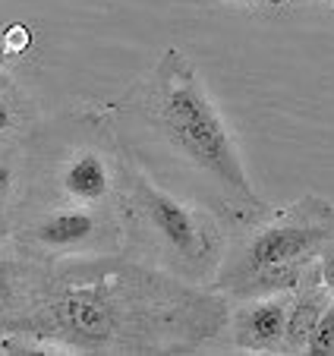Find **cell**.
I'll return each mask as SVG.
<instances>
[{
	"label": "cell",
	"instance_id": "obj_1",
	"mask_svg": "<svg viewBox=\"0 0 334 356\" xmlns=\"http://www.w3.org/2000/svg\"><path fill=\"white\" fill-rule=\"evenodd\" d=\"M228 322L230 306L214 287H199L161 265L76 256L51 262L38 309L13 337H26V350L189 353Z\"/></svg>",
	"mask_w": 334,
	"mask_h": 356
},
{
	"label": "cell",
	"instance_id": "obj_2",
	"mask_svg": "<svg viewBox=\"0 0 334 356\" xmlns=\"http://www.w3.org/2000/svg\"><path fill=\"white\" fill-rule=\"evenodd\" d=\"M142 114L183 161L218 189L234 221L249 224L268 211L249 183L234 136L228 133L183 51L170 47L154 63L142 88Z\"/></svg>",
	"mask_w": 334,
	"mask_h": 356
},
{
	"label": "cell",
	"instance_id": "obj_3",
	"mask_svg": "<svg viewBox=\"0 0 334 356\" xmlns=\"http://www.w3.org/2000/svg\"><path fill=\"white\" fill-rule=\"evenodd\" d=\"M334 240V205L319 195H303L287 211L262 224L237 252L224 256L214 290L234 300L294 290L319 265Z\"/></svg>",
	"mask_w": 334,
	"mask_h": 356
},
{
	"label": "cell",
	"instance_id": "obj_4",
	"mask_svg": "<svg viewBox=\"0 0 334 356\" xmlns=\"http://www.w3.org/2000/svg\"><path fill=\"white\" fill-rule=\"evenodd\" d=\"M123 215L133 240L152 252L161 268L186 281L218 275L224 262V240L208 211L177 199L148 174L123 168Z\"/></svg>",
	"mask_w": 334,
	"mask_h": 356
},
{
	"label": "cell",
	"instance_id": "obj_5",
	"mask_svg": "<svg viewBox=\"0 0 334 356\" xmlns=\"http://www.w3.org/2000/svg\"><path fill=\"white\" fill-rule=\"evenodd\" d=\"M117 236H120V227L104 209L63 205L19 227L13 240L45 262H61V259H76L82 252H101L111 243H117Z\"/></svg>",
	"mask_w": 334,
	"mask_h": 356
},
{
	"label": "cell",
	"instance_id": "obj_6",
	"mask_svg": "<svg viewBox=\"0 0 334 356\" xmlns=\"http://www.w3.org/2000/svg\"><path fill=\"white\" fill-rule=\"evenodd\" d=\"M51 262L32 256L19 243L0 240V334H19L22 322L38 309Z\"/></svg>",
	"mask_w": 334,
	"mask_h": 356
},
{
	"label": "cell",
	"instance_id": "obj_7",
	"mask_svg": "<svg viewBox=\"0 0 334 356\" xmlns=\"http://www.w3.org/2000/svg\"><path fill=\"white\" fill-rule=\"evenodd\" d=\"M57 189L67 199V205H88L104 209L117 195V170L111 158L95 145L73 148L57 168Z\"/></svg>",
	"mask_w": 334,
	"mask_h": 356
},
{
	"label": "cell",
	"instance_id": "obj_8",
	"mask_svg": "<svg viewBox=\"0 0 334 356\" xmlns=\"http://www.w3.org/2000/svg\"><path fill=\"white\" fill-rule=\"evenodd\" d=\"M290 290L253 296L234 312V347L255 350V353H274L284 350V331H287Z\"/></svg>",
	"mask_w": 334,
	"mask_h": 356
},
{
	"label": "cell",
	"instance_id": "obj_9",
	"mask_svg": "<svg viewBox=\"0 0 334 356\" xmlns=\"http://www.w3.org/2000/svg\"><path fill=\"white\" fill-rule=\"evenodd\" d=\"M334 300V293L321 284L319 265L290 290V312H287V331H284V350L300 353L306 350L309 337H312L315 325H319L321 312L328 309V302Z\"/></svg>",
	"mask_w": 334,
	"mask_h": 356
},
{
	"label": "cell",
	"instance_id": "obj_10",
	"mask_svg": "<svg viewBox=\"0 0 334 356\" xmlns=\"http://www.w3.org/2000/svg\"><path fill=\"white\" fill-rule=\"evenodd\" d=\"M16 186H19V164L13 155H0V224L7 221L10 205L16 199Z\"/></svg>",
	"mask_w": 334,
	"mask_h": 356
},
{
	"label": "cell",
	"instance_id": "obj_11",
	"mask_svg": "<svg viewBox=\"0 0 334 356\" xmlns=\"http://www.w3.org/2000/svg\"><path fill=\"white\" fill-rule=\"evenodd\" d=\"M306 353H312V356L334 353V300L328 302V309L321 312L319 325H315L312 337H309V343H306Z\"/></svg>",
	"mask_w": 334,
	"mask_h": 356
},
{
	"label": "cell",
	"instance_id": "obj_12",
	"mask_svg": "<svg viewBox=\"0 0 334 356\" xmlns=\"http://www.w3.org/2000/svg\"><path fill=\"white\" fill-rule=\"evenodd\" d=\"M19 127V101L10 86H0V136L13 133Z\"/></svg>",
	"mask_w": 334,
	"mask_h": 356
},
{
	"label": "cell",
	"instance_id": "obj_13",
	"mask_svg": "<svg viewBox=\"0 0 334 356\" xmlns=\"http://www.w3.org/2000/svg\"><path fill=\"white\" fill-rule=\"evenodd\" d=\"M319 277L328 290L334 293V240L325 246V252L319 256Z\"/></svg>",
	"mask_w": 334,
	"mask_h": 356
},
{
	"label": "cell",
	"instance_id": "obj_14",
	"mask_svg": "<svg viewBox=\"0 0 334 356\" xmlns=\"http://www.w3.org/2000/svg\"><path fill=\"white\" fill-rule=\"evenodd\" d=\"M3 63H7V51H0V73H3Z\"/></svg>",
	"mask_w": 334,
	"mask_h": 356
},
{
	"label": "cell",
	"instance_id": "obj_15",
	"mask_svg": "<svg viewBox=\"0 0 334 356\" xmlns=\"http://www.w3.org/2000/svg\"><path fill=\"white\" fill-rule=\"evenodd\" d=\"M240 3H259V0H240Z\"/></svg>",
	"mask_w": 334,
	"mask_h": 356
},
{
	"label": "cell",
	"instance_id": "obj_16",
	"mask_svg": "<svg viewBox=\"0 0 334 356\" xmlns=\"http://www.w3.org/2000/svg\"><path fill=\"white\" fill-rule=\"evenodd\" d=\"M328 3H331V7H334V0H328Z\"/></svg>",
	"mask_w": 334,
	"mask_h": 356
}]
</instances>
